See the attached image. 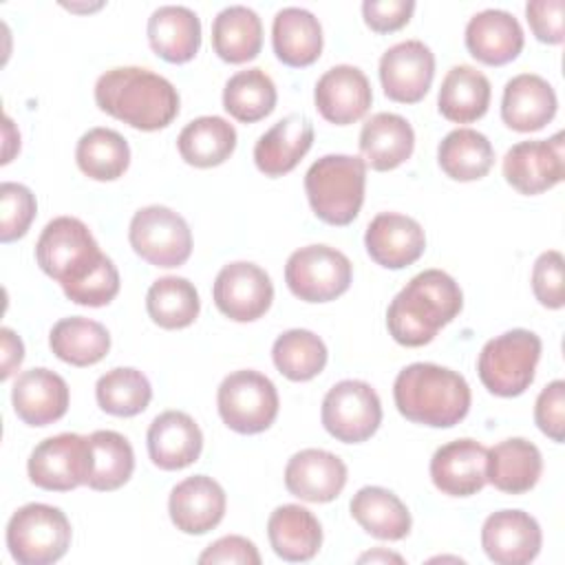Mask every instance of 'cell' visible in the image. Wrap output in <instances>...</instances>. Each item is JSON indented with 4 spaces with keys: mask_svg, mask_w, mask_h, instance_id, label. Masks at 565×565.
Here are the masks:
<instances>
[{
    "mask_svg": "<svg viewBox=\"0 0 565 565\" xmlns=\"http://www.w3.org/2000/svg\"><path fill=\"white\" fill-rule=\"evenodd\" d=\"M461 307L463 294L457 280L441 269H424L391 300L386 327L397 344L424 347L459 316Z\"/></svg>",
    "mask_w": 565,
    "mask_h": 565,
    "instance_id": "6da1fadb",
    "label": "cell"
},
{
    "mask_svg": "<svg viewBox=\"0 0 565 565\" xmlns=\"http://www.w3.org/2000/svg\"><path fill=\"white\" fill-rule=\"evenodd\" d=\"M179 93L163 75L141 66H115L95 82V104L137 128L159 130L179 115Z\"/></svg>",
    "mask_w": 565,
    "mask_h": 565,
    "instance_id": "7a4b0ae2",
    "label": "cell"
},
{
    "mask_svg": "<svg viewBox=\"0 0 565 565\" xmlns=\"http://www.w3.org/2000/svg\"><path fill=\"white\" fill-rule=\"evenodd\" d=\"M393 399L408 422L450 428L468 415L472 395L461 373L433 362H413L397 373Z\"/></svg>",
    "mask_w": 565,
    "mask_h": 565,
    "instance_id": "3957f363",
    "label": "cell"
},
{
    "mask_svg": "<svg viewBox=\"0 0 565 565\" xmlns=\"http://www.w3.org/2000/svg\"><path fill=\"white\" fill-rule=\"evenodd\" d=\"M106 258L88 225L75 216H55L35 243L40 269L62 285L64 296L88 280Z\"/></svg>",
    "mask_w": 565,
    "mask_h": 565,
    "instance_id": "277c9868",
    "label": "cell"
},
{
    "mask_svg": "<svg viewBox=\"0 0 565 565\" xmlns=\"http://www.w3.org/2000/svg\"><path fill=\"white\" fill-rule=\"evenodd\" d=\"M366 163L355 154H324L305 174L313 214L329 225H349L364 203Z\"/></svg>",
    "mask_w": 565,
    "mask_h": 565,
    "instance_id": "5b68a950",
    "label": "cell"
},
{
    "mask_svg": "<svg viewBox=\"0 0 565 565\" xmlns=\"http://www.w3.org/2000/svg\"><path fill=\"white\" fill-rule=\"evenodd\" d=\"M541 338L530 329H510L488 340L477 358L481 384L499 397H516L534 382Z\"/></svg>",
    "mask_w": 565,
    "mask_h": 565,
    "instance_id": "8992f818",
    "label": "cell"
},
{
    "mask_svg": "<svg viewBox=\"0 0 565 565\" xmlns=\"http://www.w3.org/2000/svg\"><path fill=\"white\" fill-rule=\"evenodd\" d=\"M71 521L49 503H26L7 523V547L20 565H51L71 545Z\"/></svg>",
    "mask_w": 565,
    "mask_h": 565,
    "instance_id": "52a82bcc",
    "label": "cell"
},
{
    "mask_svg": "<svg viewBox=\"0 0 565 565\" xmlns=\"http://www.w3.org/2000/svg\"><path fill=\"white\" fill-rule=\"evenodd\" d=\"M216 406L227 428L241 435H256L274 424L280 399L267 375L241 369L225 375L218 384Z\"/></svg>",
    "mask_w": 565,
    "mask_h": 565,
    "instance_id": "ba28073f",
    "label": "cell"
},
{
    "mask_svg": "<svg viewBox=\"0 0 565 565\" xmlns=\"http://www.w3.org/2000/svg\"><path fill=\"white\" fill-rule=\"evenodd\" d=\"M128 241L137 256L154 267H179L192 254L188 221L166 205H146L130 218Z\"/></svg>",
    "mask_w": 565,
    "mask_h": 565,
    "instance_id": "9c48e42d",
    "label": "cell"
},
{
    "mask_svg": "<svg viewBox=\"0 0 565 565\" xmlns=\"http://www.w3.org/2000/svg\"><path fill=\"white\" fill-rule=\"evenodd\" d=\"M353 278V265L335 247L305 245L287 258L285 282L305 302H329L342 296Z\"/></svg>",
    "mask_w": 565,
    "mask_h": 565,
    "instance_id": "30bf717a",
    "label": "cell"
},
{
    "mask_svg": "<svg viewBox=\"0 0 565 565\" xmlns=\"http://www.w3.org/2000/svg\"><path fill=\"white\" fill-rule=\"evenodd\" d=\"M31 483L51 492H68L86 483L93 472L90 441L77 433H60L42 439L29 455Z\"/></svg>",
    "mask_w": 565,
    "mask_h": 565,
    "instance_id": "8fae6325",
    "label": "cell"
},
{
    "mask_svg": "<svg viewBox=\"0 0 565 565\" xmlns=\"http://www.w3.org/2000/svg\"><path fill=\"white\" fill-rule=\"evenodd\" d=\"M320 417L331 437L344 444H360L380 428L382 402L371 384L342 380L327 391Z\"/></svg>",
    "mask_w": 565,
    "mask_h": 565,
    "instance_id": "7c38bea8",
    "label": "cell"
},
{
    "mask_svg": "<svg viewBox=\"0 0 565 565\" xmlns=\"http://www.w3.org/2000/svg\"><path fill=\"white\" fill-rule=\"evenodd\" d=\"M216 309L236 322H252L267 313L274 300L269 274L249 260H234L221 267L212 287Z\"/></svg>",
    "mask_w": 565,
    "mask_h": 565,
    "instance_id": "4fadbf2b",
    "label": "cell"
},
{
    "mask_svg": "<svg viewBox=\"0 0 565 565\" xmlns=\"http://www.w3.org/2000/svg\"><path fill=\"white\" fill-rule=\"evenodd\" d=\"M503 177L521 194H541L565 177L563 132L514 143L503 157Z\"/></svg>",
    "mask_w": 565,
    "mask_h": 565,
    "instance_id": "5bb4252c",
    "label": "cell"
},
{
    "mask_svg": "<svg viewBox=\"0 0 565 565\" xmlns=\"http://www.w3.org/2000/svg\"><path fill=\"white\" fill-rule=\"evenodd\" d=\"M435 77V55L422 40H404L388 46L380 57L384 95L399 104H417Z\"/></svg>",
    "mask_w": 565,
    "mask_h": 565,
    "instance_id": "9a60e30c",
    "label": "cell"
},
{
    "mask_svg": "<svg viewBox=\"0 0 565 565\" xmlns=\"http://www.w3.org/2000/svg\"><path fill=\"white\" fill-rule=\"evenodd\" d=\"M539 521L523 510L492 512L481 527V547L497 565H525L541 552Z\"/></svg>",
    "mask_w": 565,
    "mask_h": 565,
    "instance_id": "2e32d148",
    "label": "cell"
},
{
    "mask_svg": "<svg viewBox=\"0 0 565 565\" xmlns=\"http://www.w3.org/2000/svg\"><path fill=\"white\" fill-rule=\"evenodd\" d=\"M313 102L327 121L347 126L366 115L373 102V90L364 71L351 64H338L318 77Z\"/></svg>",
    "mask_w": 565,
    "mask_h": 565,
    "instance_id": "e0dca14e",
    "label": "cell"
},
{
    "mask_svg": "<svg viewBox=\"0 0 565 565\" xmlns=\"http://www.w3.org/2000/svg\"><path fill=\"white\" fill-rule=\"evenodd\" d=\"M364 247L377 265L386 269H404L424 254L426 234L413 216L380 212L366 225Z\"/></svg>",
    "mask_w": 565,
    "mask_h": 565,
    "instance_id": "ac0fdd59",
    "label": "cell"
},
{
    "mask_svg": "<svg viewBox=\"0 0 565 565\" xmlns=\"http://www.w3.org/2000/svg\"><path fill=\"white\" fill-rule=\"evenodd\" d=\"M486 459L488 448L477 439L448 441L430 459V479L448 497H472L488 483Z\"/></svg>",
    "mask_w": 565,
    "mask_h": 565,
    "instance_id": "d6986e66",
    "label": "cell"
},
{
    "mask_svg": "<svg viewBox=\"0 0 565 565\" xmlns=\"http://www.w3.org/2000/svg\"><path fill=\"white\" fill-rule=\"evenodd\" d=\"M225 490L207 475H192L170 490L168 512L183 534H205L225 516Z\"/></svg>",
    "mask_w": 565,
    "mask_h": 565,
    "instance_id": "ffe728a7",
    "label": "cell"
},
{
    "mask_svg": "<svg viewBox=\"0 0 565 565\" xmlns=\"http://www.w3.org/2000/svg\"><path fill=\"white\" fill-rule=\"evenodd\" d=\"M287 490L309 503H329L347 486V463L322 448H305L285 466Z\"/></svg>",
    "mask_w": 565,
    "mask_h": 565,
    "instance_id": "44dd1931",
    "label": "cell"
},
{
    "mask_svg": "<svg viewBox=\"0 0 565 565\" xmlns=\"http://www.w3.org/2000/svg\"><path fill=\"white\" fill-rule=\"evenodd\" d=\"M15 415L29 426H49L68 411L66 380L44 366L22 371L11 388Z\"/></svg>",
    "mask_w": 565,
    "mask_h": 565,
    "instance_id": "7402d4cb",
    "label": "cell"
},
{
    "mask_svg": "<svg viewBox=\"0 0 565 565\" xmlns=\"http://www.w3.org/2000/svg\"><path fill=\"white\" fill-rule=\"evenodd\" d=\"M558 108L554 86L536 73H519L503 86L501 119L519 132L541 130L554 119Z\"/></svg>",
    "mask_w": 565,
    "mask_h": 565,
    "instance_id": "603a6c76",
    "label": "cell"
},
{
    "mask_svg": "<svg viewBox=\"0 0 565 565\" xmlns=\"http://www.w3.org/2000/svg\"><path fill=\"white\" fill-rule=\"evenodd\" d=\"M146 444L154 466L161 470H181L199 459L203 433L188 413L163 411L148 426Z\"/></svg>",
    "mask_w": 565,
    "mask_h": 565,
    "instance_id": "cb8c5ba5",
    "label": "cell"
},
{
    "mask_svg": "<svg viewBox=\"0 0 565 565\" xmlns=\"http://www.w3.org/2000/svg\"><path fill=\"white\" fill-rule=\"evenodd\" d=\"M313 143V124L302 113H291L265 130L254 146V163L265 177L291 172Z\"/></svg>",
    "mask_w": 565,
    "mask_h": 565,
    "instance_id": "d4e9b609",
    "label": "cell"
},
{
    "mask_svg": "<svg viewBox=\"0 0 565 565\" xmlns=\"http://www.w3.org/2000/svg\"><path fill=\"white\" fill-rule=\"evenodd\" d=\"M466 49L483 64L501 66L512 62L525 42L521 22L503 9H483L466 24Z\"/></svg>",
    "mask_w": 565,
    "mask_h": 565,
    "instance_id": "484cf974",
    "label": "cell"
},
{
    "mask_svg": "<svg viewBox=\"0 0 565 565\" xmlns=\"http://www.w3.org/2000/svg\"><path fill=\"white\" fill-rule=\"evenodd\" d=\"M148 42L170 64L190 62L201 46V20L183 4H161L148 18Z\"/></svg>",
    "mask_w": 565,
    "mask_h": 565,
    "instance_id": "4316f807",
    "label": "cell"
},
{
    "mask_svg": "<svg viewBox=\"0 0 565 565\" xmlns=\"http://www.w3.org/2000/svg\"><path fill=\"white\" fill-rule=\"evenodd\" d=\"M541 472V450L523 437L503 439L488 450L486 479L505 494H523L532 490Z\"/></svg>",
    "mask_w": 565,
    "mask_h": 565,
    "instance_id": "83f0119b",
    "label": "cell"
},
{
    "mask_svg": "<svg viewBox=\"0 0 565 565\" xmlns=\"http://www.w3.org/2000/svg\"><path fill=\"white\" fill-rule=\"evenodd\" d=\"M415 148L413 126L397 113H375L360 130V152L377 172L402 166Z\"/></svg>",
    "mask_w": 565,
    "mask_h": 565,
    "instance_id": "f1b7e54d",
    "label": "cell"
},
{
    "mask_svg": "<svg viewBox=\"0 0 565 565\" xmlns=\"http://www.w3.org/2000/svg\"><path fill=\"white\" fill-rule=\"evenodd\" d=\"M267 536L276 556L289 563L311 561L322 545L320 521L298 503L278 505L269 514Z\"/></svg>",
    "mask_w": 565,
    "mask_h": 565,
    "instance_id": "f546056e",
    "label": "cell"
},
{
    "mask_svg": "<svg viewBox=\"0 0 565 565\" xmlns=\"http://www.w3.org/2000/svg\"><path fill=\"white\" fill-rule=\"evenodd\" d=\"M271 44L282 64L309 66L322 53L320 20L302 7H282L271 22Z\"/></svg>",
    "mask_w": 565,
    "mask_h": 565,
    "instance_id": "4dcf8cb0",
    "label": "cell"
},
{
    "mask_svg": "<svg viewBox=\"0 0 565 565\" xmlns=\"http://www.w3.org/2000/svg\"><path fill=\"white\" fill-rule=\"evenodd\" d=\"M351 516L360 527L380 541H399L411 532V512L406 503L382 486L360 488L351 503Z\"/></svg>",
    "mask_w": 565,
    "mask_h": 565,
    "instance_id": "1f68e13d",
    "label": "cell"
},
{
    "mask_svg": "<svg viewBox=\"0 0 565 565\" xmlns=\"http://www.w3.org/2000/svg\"><path fill=\"white\" fill-rule=\"evenodd\" d=\"M490 95V79L479 68L470 64H457L441 79L437 108L448 121L470 124L486 115Z\"/></svg>",
    "mask_w": 565,
    "mask_h": 565,
    "instance_id": "d6a6232c",
    "label": "cell"
},
{
    "mask_svg": "<svg viewBox=\"0 0 565 565\" xmlns=\"http://www.w3.org/2000/svg\"><path fill=\"white\" fill-rule=\"evenodd\" d=\"M263 46V22L245 4H230L212 20V49L230 64L254 60Z\"/></svg>",
    "mask_w": 565,
    "mask_h": 565,
    "instance_id": "836d02e7",
    "label": "cell"
},
{
    "mask_svg": "<svg viewBox=\"0 0 565 565\" xmlns=\"http://www.w3.org/2000/svg\"><path fill=\"white\" fill-rule=\"evenodd\" d=\"M179 154L194 168H214L230 159L236 148V128L218 117L203 115L183 126L177 137Z\"/></svg>",
    "mask_w": 565,
    "mask_h": 565,
    "instance_id": "e575fe53",
    "label": "cell"
},
{
    "mask_svg": "<svg viewBox=\"0 0 565 565\" xmlns=\"http://www.w3.org/2000/svg\"><path fill=\"white\" fill-rule=\"evenodd\" d=\"M49 347L66 364L90 366L104 360L110 351V333L97 320L71 316L53 324L49 333Z\"/></svg>",
    "mask_w": 565,
    "mask_h": 565,
    "instance_id": "d590c367",
    "label": "cell"
},
{
    "mask_svg": "<svg viewBox=\"0 0 565 565\" xmlns=\"http://www.w3.org/2000/svg\"><path fill=\"white\" fill-rule=\"evenodd\" d=\"M439 168L455 181H477L494 163L490 139L475 128H455L437 146Z\"/></svg>",
    "mask_w": 565,
    "mask_h": 565,
    "instance_id": "8d00e7d4",
    "label": "cell"
},
{
    "mask_svg": "<svg viewBox=\"0 0 565 565\" xmlns=\"http://www.w3.org/2000/svg\"><path fill=\"white\" fill-rule=\"evenodd\" d=\"M75 161L88 179L115 181L130 166V146L117 130L97 126L79 137Z\"/></svg>",
    "mask_w": 565,
    "mask_h": 565,
    "instance_id": "74e56055",
    "label": "cell"
},
{
    "mask_svg": "<svg viewBox=\"0 0 565 565\" xmlns=\"http://www.w3.org/2000/svg\"><path fill=\"white\" fill-rule=\"evenodd\" d=\"M146 309L152 322L161 329H183L196 320L201 300L196 287L188 278L163 276L150 285Z\"/></svg>",
    "mask_w": 565,
    "mask_h": 565,
    "instance_id": "f35d334b",
    "label": "cell"
},
{
    "mask_svg": "<svg viewBox=\"0 0 565 565\" xmlns=\"http://www.w3.org/2000/svg\"><path fill=\"white\" fill-rule=\"evenodd\" d=\"M276 84L258 66L234 73L223 88V108L243 124L265 119L276 108Z\"/></svg>",
    "mask_w": 565,
    "mask_h": 565,
    "instance_id": "ab89813d",
    "label": "cell"
},
{
    "mask_svg": "<svg viewBox=\"0 0 565 565\" xmlns=\"http://www.w3.org/2000/svg\"><path fill=\"white\" fill-rule=\"evenodd\" d=\"M93 450V472L88 488L110 492L121 488L135 470V452L130 441L117 430H95L88 435Z\"/></svg>",
    "mask_w": 565,
    "mask_h": 565,
    "instance_id": "60d3db41",
    "label": "cell"
},
{
    "mask_svg": "<svg viewBox=\"0 0 565 565\" xmlns=\"http://www.w3.org/2000/svg\"><path fill=\"white\" fill-rule=\"evenodd\" d=\"M95 397L104 413L115 417H132L148 408L152 386L139 369L117 366L97 380Z\"/></svg>",
    "mask_w": 565,
    "mask_h": 565,
    "instance_id": "b9f144b4",
    "label": "cell"
},
{
    "mask_svg": "<svg viewBox=\"0 0 565 565\" xmlns=\"http://www.w3.org/2000/svg\"><path fill=\"white\" fill-rule=\"evenodd\" d=\"M271 360L291 382L313 380L327 364V347L309 329H289L274 340Z\"/></svg>",
    "mask_w": 565,
    "mask_h": 565,
    "instance_id": "7bdbcfd3",
    "label": "cell"
},
{
    "mask_svg": "<svg viewBox=\"0 0 565 565\" xmlns=\"http://www.w3.org/2000/svg\"><path fill=\"white\" fill-rule=\"evenodd\" d=\"M0 212H2L0 241L11 243L22 238L38 212L33 192L22 183L4 181L0 185Z\"/></svg>",
    "mask_w": 565,
    "mask_h": 565,
    "instance_id": "ee69618b",
    "label": "cell"
},
{
    "mask_svg": "<svg viewBox=\"0 0 565 565\" xmlns=\"http://www.w3.org/2000/svg\"><path fill=\"white\" fill-rule=\"evenodd\" d=\"M563 254L558 249L543 252L532 267V291L536 300L547 309H561L565 305L563 291Z\"/></svg>",
    "mask_w": 565,
    "mask_h": 565,
    "instance_id": "f6af8a7d",
    "label": "cell"
},
{
    "mask_svg": "<svg viewBox=\"0 0 565 565\" xmlns=\"http://www.w3.org/2000/svg\"><path fill=\"white\" fill-rule=\"evenodd\" d=\"M534 422L543 435L552 441H563L565 437V382H550L536 397Z\"/></svg>",
    "mask_w": 565,
    "mask_h": 565,
    "instance_id": "bcb514c9",
    "label": "cell"
},
{
    "mask_svg": "<svg viewBox=\"0 0 565 565\" xmlns=\"http://www.w3.org/2000/svg\"><path fill=\"white\" fill-rule=\"evenodd\" d=\"M563 0H530L525 4V18L536 40L545 44L563 42Z\"/></svg>",
    "mask_w": 565,
    "mask_h": 565,
    "instance_id": "7dc6e473",
    "label": "cell"
},
{
    "mask_svg": "<svg viewBox=\"0 0 565 565\" xmlns=\"http://www.w3.org/2000/svg\"><path fill=\"white\" fill-rule=\"evenodd\" d=\"M415 11L413 0H364L362 15L366 26L375 33H391L402 29Z\"/></svg>",
    "mask_w": 565,
    "mask_h": 565,
    "instance_id": "c3c4849f",
    "label": "cell"
},
{
    "mask_svg": "<svg viewBox=\"0 0 565 565\" xmlns=\"http://www.w3.org/2000/svg\"><path fill=\"white\" fill-rule=\"evenodd\" d=\"M201 565H212V563H238V565H258L260 554L256 545L238 534H227L216 539L205 547V552L199 556Z\"/></svg>",
    "mask_w": 565,
    "mask_h": 565,
    "instance_id": "681fc988",
    "label": "cell"
},
{
    "mask_svg": "<svg viewBox=\"0 0 565 565\" xmlns=\"http://www.w3.org/2000/svg\"><path fill=\"white\" fill-rule=\"evenodd\" d=\"M0 335H2V373H0V377L7 380L24 360V344H22L20 335H15V331L9 327H2Z\"/></svg>",
    "mask_w": 565,
    "mask_h": 565,
    "instance_id": "f907efd6",
    "label": "cell"
},
{
    "mask_svg": "<svg viewBox=\"0 0 565 565\" xmlns=\"http://www.w3.org/2000/svg\"><path fill=\"white\" fill-rule=\"evenodd\" d=\"M15 128H13V121L9 119V117H4V157H2V163H9L11 161V143L20 150V135H15V137H11V132H13Z\"/></svg>",
    "mask_w": 565,
    "mask_h": 565,
    "instance_id": "816d5d0a",
    "label": "cell"
},
{
    "mask_svg": "<svg viewBox=\"0 0 565 565\" xmlns=\"http://www.w3.org/2000/svg\"><path fill=\"white\" fill-rule=\"evenodd\" d=\"M364 561H395V563H402V556L399 554H391V552H384V550H375V552H369V554H362L360 556V563Z\"/></svg>",
    "mask_w": 565,
    "mask_h": 565,
    "instance_id": "f5cc1de1",
    "label": "cell"
}]
</instances>
